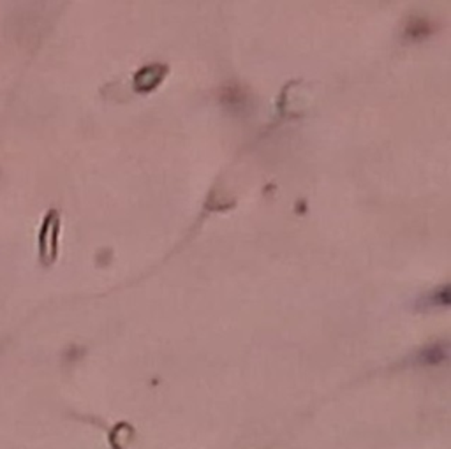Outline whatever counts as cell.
Here are the masks:
<instances>
[]
</instances>
